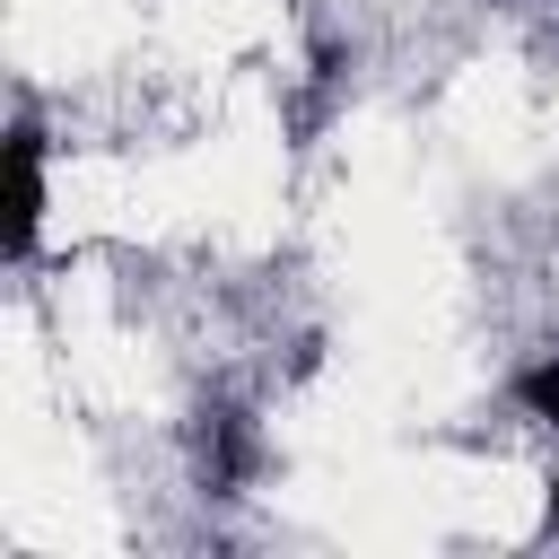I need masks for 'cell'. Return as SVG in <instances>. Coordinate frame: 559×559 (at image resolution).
<instances>
[{"label":"cell","instance_id":"1","mask_svg":"<svg viewBox=\"0 0 559 559\" xmlns=\"http://www.w3.org/2000/svg\"><path fill=\"white\" fill-rule=\"evenodd\" d=\"M9 183H17L9 245L26 253V245H35V218H44V131H35V122H17V131H9Z\"/></svg>","mask_w":559,"mask_h":559},{"label":"cell","instance_id":"2","mask_svg":"<svg viewBox=\"0 0 559 559\" xmlns=\"http://www.w3.org/2000/svg\"><path fill=\"white\" fill-rule=\"evenodd\" d=\"M201 472H210V489H236V480L253 472V428H245V411H210V428H201Z\"/></svg>","mask_w":559,"mask_h":559},{"label":"cell","instance_id":"3","mask_svg":"<svg viewBox=\"0 0 559 559\" xmlns=\"http://www.w3.org/2000/svg\"><path fill=\"white\" fill-rule=\"evenodd\" d=\"M515 402H524L533 419H550V428H559V358H533V367L515 376Z\"/></svg>","mask_w":559,"mask_h":559},{"label":"cell","instance_id":"4","mask_svg":"<svg viewBox=\"0 0 559 559\" xmlns=\"http://www.w3.org/2000/svg\"><path fill=\"white\" fill-rule=\"evenodd\" d=\"M550 515H559V480H550Z\"/></svg>","mask_w":559,"mask_h":559}]
</instances>
